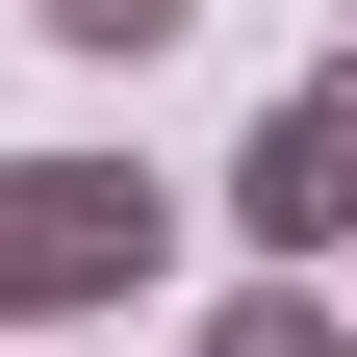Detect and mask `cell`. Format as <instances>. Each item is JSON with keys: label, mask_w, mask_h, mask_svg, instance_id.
<instances>
[{"label": "cell", "mask_w": 357, "mask_h": 357, "mask_svg": "<svg viewBox=\"0 0 357 357\" xmlns=\"http://www.w3.org/2000/svg\"><path fill=\"white\" fill-rule=\"evenodd\" d=\"M153 255H178V204H153V178H102V153H0V332L153 306Z\"/></svg>", "instance_id": "cell-1"}, {"label": "cell", "mask_w": 357, "mask_h": 357, "mask_svg": "<svg viewBox=\"0 0 357 357\" xmlns=\"http://www.w3.org/2000/svg\"><path fill=\"white\" fill-rule=\"evenodd\" d=\"M230 230H255V255H332V230H357V26L281 77V102H255V153H230Z\"/></svg>", "instance_id": "cell-2"}, {"label": "cell", "mask_w": 357, "mask_h": 357, "mask_svg": "<svg viewBox=\"0 0 357 357\" xmlns=\"http://www.w3.org/2000/svg\"><path fill=\"white\" fill-rule=\"evenodd\" d=\"M204 357H357V332H332V281H306V255H255V281L204 306Z\"/></svg>", "instance_id": "cell-3"}, {"label": "cell", "mask_w": 357, "mask_h": 357, "mask_svg": "<svg viewBox=\"0 0 357 357\" xmlns=\"http://www.w3.org/2000/svg\"><path fill=\"white\" fill-rule=\"evenodd\" d=\"M26 26H52V52H102V77H153L178 26H204V0H26Z\"/></svg>", "instance_id": "cell-4"}, {"label": "cell", "mask_w": 357, "mask_h": 357, "mask_svg": "<svg viewBox=\"0 0 357 357\" xmlns=\"http://www.w3.org/2000/svg\"><path fill=\"white\" fill-rule=\"evenodd\" d=\"M332 26H357V0H332Z\"/></svg>", "instance_id": "cell-5"}]
</instances>
